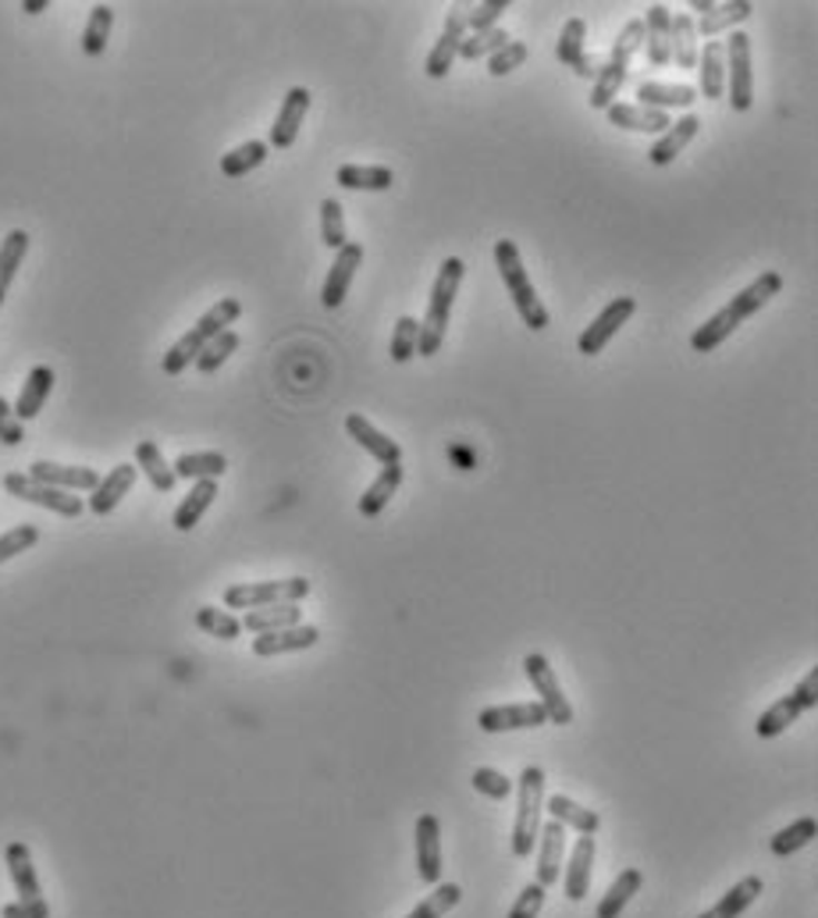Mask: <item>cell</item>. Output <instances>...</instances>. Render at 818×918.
Instances as JSON below:
<instances>
[{"mask_svg":"<svg viewBox=\"0 0 818 918\" xmlns=\"http://www.w3.org/2000/svg\"><path fill=\"white\" fill-rule=\"evenodd\" d=\"M783 293V278H779L776 272H766V275H758L748 289L743 293H737L730 303L722 306L719 314H712L708 317L701 328L690 335V349L694 353H712V349H719L726 338H730L743 320L748 317H755L761 306H766L772 296H779Z\"/></svg>","mask_w":818,"mask_h":918,"instance_id":"cell-1","label":"cell"},{"mask_svg":"<svg viewBox=\"0 0 818 918\" xmlns=\"http://www.w3.org/2000/svg\"><path fill=\"white\" fill-rule=\"evenodd\" d=\"M243 317V303L235 299V296H228V299H217L210 310L199 317L193 328L181 335L175 346L164 353V359H160V371L168 374V377H178L181 371H186L189 364H196V356L204 353V346L210 338H217L221 332H228V324H235Z\"/></svg>","mask_w":818,"mask_h":918,"instance_id":"cell-2","label":"cell"},{"mask_svg":"<svg viewBox=\"0 0 818 918\" xmlns=\"http://www.w3.org/2000/svg\"><path fill=\"white\" fill-rule=\"evenodd\" d=\"M466 264L460 257H449L438 267V278H434V289L427 299V314L421 320V342H416V356H438L445 332H449V317H452V303H456V293L463 285Z\"/></svg>","mask_w":818,"mask_h":918,"instance_id":"cell-3","label":"cell"},{"mask_svg":"<svg viewBox=\"0 0 818 918\" xmlns=\"http://www.w3.org/2000/svg\"><path fill=\"white\" fill-rule=\"evenodd\" d=\"M495 267L505 282L509 296H513V306L520 320L526 324L531 332H544L549 328V310H544V303L538 299L531 278H526V267H523V257H520V246L513 239H499L495 243Z\"/></svg>","mask_w":818,"mask_h":918,"instance_id":"cell-4","label":"cell"},{"mask_svg":"<svg viewBox=\"0 0 818 918\" xmlns=\"http://www.w3.org/2000/svg\"><path fill=\"white\" fill-rule=\"evenodd\" d=\"M544 812V769L523 766L520 772V801H516V826H513V858L526 861L538 848Z\"/></svg>","mask_w":818,"mask_h":918,"instance_id":"cell-5","label":"cell"},{"mask_svg":"<svg viewBox=\"0 0 818 918\" xmlns=\"http://www.w3.org/2000/svg\"><path fill=\"white\" fill-rule=\"evenodd\" d=\"M311 595V581L306 578H285V581H260V584H231L225 588V609H264V605H282L293 602L299 605Z\"/></svg>","mask_w":818,"mask_h":918,"instance_id":"cell-6","label":"cell"},{"mask_svg":"<svg viewBox=\"0 0 818 918\" xmlns=\"http://www.w3.org/2000/svg\"><path fill=\"white\" fill-rule=\"evenodd\" d=\"M4 866L11 872V884H14V894H18L14 905L26 911V918H50V905H47L40 876H36V866H32V851L26 848L22 840L8 843Z\"/></svg>","mask_w":818,"mask_h":918,"instance_id":"cell-7","label":"cell"},{"mask_svg":"<svg viewBox=\"0 0 818 918\" xmlns=\"http://www.w3.org/2000/svg\"><path fill=\"white\" fill-rule=\"evenodd\" d=\"M726 61H730V76H726V86H730V107L733 111H751L755 103V71H751V36L748 32H726Z\"/></svg>","mask_w":818,"mask_h":918,"instance_id":"cell-8","label":"cell"},{"mask_svg":"<svg viewBox=\"0 0 818 918\" xmlns=\"http://www.w3.org/2000/svg\"><path fill=\"white\" fill-rule=\"evenodd\" d=\"M523 673H526V680H531V688L538 691L541 709L549 712V723L570 727L573 723V705H570V698L562 694V688H559L552 662L544 659L541 652H531V655L523 659Z\"/></svg>","mask_w":818,"mask_h":918,"instance_id":"cell-9","label":"cell"},{"mask_svg":"<svg viewBox=\"0 0 818 918\" xmlns=\"http://www.w3.org/2000/svg\"><path fill=\"white\" fill-rule=\"evenodd\" d=\"M4 492L14 495V499H22V502H32V506H43V510L58 513V516H68V520L82 516V510H86V502L79 495L50 488V484L32 481L29 474H4Z\"/></svg>","mask_w":818,"mask_h":918,"instance_id":"cell-10","label":"cell"},{"mask_svg":"<svg viewBox=\"0 0 818 918\" xmlns=\"http://www.w3.org/2000/svg\"><path fill=\"white\" fill-rule=\"evenodd\" d=\"M633 310H638V299L633 296H620V299H612L602 314H598L584 332H580L576 338V353H584V356H598L602 353L609 342L615 338V332L623 328V324L633 317Z\"/></svg>","mask_w":818,"mask_h":918,"instance_id":"cell-11","label":"cell"},{"mask_svg":"<svg viewBox=\"0 0 818 918\" xmlns=\"http://www.w3.org/2000/svg\"><path fill=\"white\" fill-rule=\"evenodd\" d=\"M413 843H416V876H421V884L427 887H438L442 884V822L438 816H421L416 819V833H413Z\"/></svg>","mask_w":818,"mask_h":918,"instance_id":"cell-12","label":"cell"},{"mask_svg":"<svg viewBox=\"0 0 818 918\" xmlns=\"http://www.w3.org/2000/svg\"><path fill=\"white\" fill-rule=\"evenodd\" d=\"M463 40H466V4H456V8H452V14L445 18V29L438 36V43H434L431 53H427L424 71H427L431 79H445L449 76L452 65H456V58H460Z\"/></svg>","mask_w":818,"mask_h":918,"instance_id":"cell-13","label":"cell"},{"mask_svg":"<svg viewBox=\"0 0 818 918\" xmlns=\"http://www.w3.org/2000/svg\"><path fill=\"white\" fill-rule=\"evenodd\" d=\"M549 723V712L541 701H520V705H491L477 715V727L484 733H509V730H534Z\"/></svg>","mask_w":818,"mask_h":918,"instance_id":"cell-14","label":"cell"},{"mask_svg":"<svg viewBox=\"0 0 818 918\" xmlns=\"http://www.w3.org/2000/svg\"><path fill=\"white\" fill-rule=\"evenodd\" d=\"M306 111H311V89L306 86H293L285 93L282 100V111L275 118V125H270V136H267V147H275V150H288L296 142L299 129H303V118Z\"/></svg>","mask_w":818,"mask_h":918,"instance_id":"cell-15","label":"cell"},{"mask_svg":"<svg viewBox=\"0 0 818 918\" xmlns=\"http://www.w3.org/2000/svg\"><path fill=\"white\" fill-rule=\"evenodd\" d=\"M359 264H363V246L359 243H345L335 254V264H332V272H327L324 289H321V303L327 306V310H338V306L345 303V296H349V285L359 272Z\"/></svg>","mask_w":818,"mask_h":918,"instance_id":"cell-16","label":"cell"},{"mask_svg":"<svg viewBox=\"0 0 818 918\" xmlns=\"http://www.w3.org/2000/svg\"><path fill=\"white\" fill-rule=\"evenodd\" d=\"M29 477L40 481V484H50V488H61V492H93L100 484V474L93 466H65V463H50V460H36L29 466Z\"/></svg>","mask_w":818,"mask_h":918,"instance_id":"cell-17","label":"cell"},{"mask_svg":"<svg viewBox=\"0 0 818 918\" xmlns=\"http://www.w3.org/2000/svg\"><path fill=\"white\" fill-rule=\"evenodd\" d=\"M534 855H538V879L534 884H541L544 890L555 887L559 872H562V858H566V826H559L555 819L544 822L541 833H538Z\"/></svg>","mask_w":818,"mask_h":918,"instance_id":"cell-18","label":"cell"},{"mask_svg":"<svg viewBox=\"0 0 818 918\" xmlns=\"http://www.w3.org/2000/svg\"><path fill=\"white\" fill-rule=\"evenodd\" d=\"M317 641H321V630L314 623H299V626L275 630V634H257L253 638V655L275 659L288 652H306V648H314Z\"/></svg>","mask_w":818,"mask_h":918,"instance_id":"cell-19","label":"cell"},{"mask_svg":"<svg viewBox=\"0 0 818 918\" xmlns=\"http://www.w3.org/2000/svg\"><path fill=\"white\" fill-rule=\"evenodd\" d=\"M136 463H118L111 474L100 477V484L93 488V495H89L86 502V510L93 513V516H107V513H115L118 510V502L132 492V484H136Z\"/></svg>","mask_w":818,"mask_h":918,"instance_id":"cell-20","label":"cell"},{"mask_svg":"<svg viewBox=\"0 0 818 918\" xmlns=\"http://www.w3.org/2000/svg\"><path fill=\"white\" fill-rule=\"evenodd\" d=\"M345 431H349V438L367 448V453L381 463V466H392V463H403V448H398L395 438H388L385 431H377L367 417H359V413H349L345 417Z\"/></svg>","mask_w":818,"mask_h":918,"instance_id":"cell-21","label":"cell"},{"mask_svg":"<svg viewBox=\"0 0 818 918\" xmlns=\"http://www.w3.org/2000/svg\"><path fill=\"white\" fill-rule=\"evenodd\" d=\"M698 132H701V118H698V115H683V118H677L659 139H654V147L648 150V160H651L654 168L672 165V160H677V157L683 154V147H687V142L694 139Z\"/></svg>","mask_w":818,"mask_h":918,"instance_id":"cell-22","label":"cell"},{"mask_svg":"<svg viewBox=\"0 0 818 918\" xmlns=\"http://www.w3.org/2000/svg\"><path fill=\"white\" fill-rule=\"evenodd\" d=\"M698 93L704 100H722L726 97V50L722 40H708L704 50H698Z\"/></svg>","mask_w":818,"mask_h":918,"instance_id":"cell-23","label":"cell"},{"mask_svg":"<svg viewBox=\"0 0 818 918\" xmlns=\"http://www.w3.org/2000/svg\"><path fill=\"white\" fill-rule=\"evenodd\" d=\"M544 812H549L559 826H566V830L580 833V837H594L602 830V816L594 812V808H584L580 801L566 798V794H552L544 801Z\"/></svg>","mask_w":818,"mask_h":918,"instance_id":"cell-24","label":"cell"},{"mask_svg":"<svg viewBox=\"0 0 818 918\" xmlns=\"http://www.w3.org/2000/svg\"><path fill=\"white\" fill-rule=\"evenodd\" d=\"M609 121L615 125V129H627V132H648V136H662L672 118L662 115V111H648V107H638V103H620L615 100L609 107Z\"/></svg>","mask_w":818,"mask_h":918,"instance_id":"cell-25","label":"cell"},{"mask_svg":"<svg viewBox=\"0 0 818 918\" xmlns=\"http://www.w3.org/2000/svg\"><path fill=\"white\" fill-rule=\"evenodd\" d=\"M591 872H594V837H580L573 855H570L566 876H562V887H566V897L573 905H580L588 897Z\"/></svg>","mask_w":818,"mask_h":918,"instance_id":"cell-26","label":"cell"},{"mask_svg":"<svg viewBox=\"0 0 818 918\" xmlns=\"http://www.w3.org/2000/svg\"><path fill=\"white\" fill-rule=\"evenodd\" d=\"M698 100L694 86H669V82H638V107H648V111H662L669 115L672 107H687Z\"/></svg>","mask_w":818,"mask_h":918,"instance_id":"cell-27","label":"cell"},{"mask_svg":"<svg viewBox=\"0 0 818 918\" xmlns=\"http://www.w3.org/2000/svg\"><path fill=\"white\" fill-rule=\"evenodd\" d=\"M50 388H53V371L50 367H32L29 374H26V385H22V392H18V403H14V417L18 421H36L40 417V409L47 406V395H50Z\"/></svg>","mask_w":818,"mask_h":918,"instance_id":"cell-28","label":"cell"},{"mask_svg":"<svg viewBox=\"0 0 818 918\" xmlns=\"http://www.w3.org/2000/svg\"><path fill=\"white\" fill-rule=\"evenodd\" d=\"M239 623H243V630H249V634H275V630H285V626H299L303 609L293 602L264 605V609H249Z\"/></svg>","mask_w":818,"mask_h":918,"instance_id":"cell-29","label":"cell"},{"mask_svg":"<svg viewBox=\"0 0 818 918\" xmlns=\"http://www.w3.org/2000/svg\"><path fill=\"white\" fill-rule=\"evenodd\" d=\"M669 26H672V11L666 4H651L644 14V50L654 68L669 65Z\"/></svg>","mask_w":818,"mask_h":918,"instance_id":"cell-30","label":"cell"},{"mask_svg":"<svg viewBox=\"0 0 818 918\" xmlns=\"http://www.w3.org/2000/svg\"><path fill=\"white\" fill-rule=\"evenodd\" d=\"M669 61L683 68V71H694L698 68V32H694V18L690 14H672V26H669Z\"/></svg>","mask_w":818,"mask_h":918,"instance_id":"cell-31","label":"cell"},{"mask_svg":"<svg viewBox=\"0 0 818 918\" xmlns=\"http://www.w3.org/2000/svg\"><path fill=\"white\" fill-rule=\"evenodd\" d=\"M335 182L356 193H388L395 186V175L385 165H342Z\"/></svg>","mask_w":818,"mask_h":918,"instance_id":"cell-32","label":"cell"},{"mask_svg":"<svg viewBox=\"0 0 818 918\" xmlns=\"http://www.w3.org/2000/svg\"><path fill=\"white\" fill-rule=\"evenodd\" d=\"M136 471L147 474V481L154 484V488H157L160 495L175 492V484H178V477H175V471H171V463L164 460L160 445L150 442V438H142V442L136 445Z\"/></svg>","mask_w":818,"mask_h":918,"instance_id":"cell-33","label":"cell"},{"mask_svg":"<svg viewBox=\"0 0 818 918\" xmlns=\"http://www.w3.org/2000/svg\"><path fill=\"white\" fill-rule=\"evenodd\" d=\"M398 484H403V463L381 466V474L374 477V484L359 495V516H367V520L381 516V510H385L392 502V495L398 492Z\"/></svg>","mask_w":818,"mask_h":918,"instance_id":"cell-34","label":"cell"},{"mask_svg":"<svg viewBox=\"0 0 818 918\" xmlns=\"http://www.w3.org/2000/svg\"><path fill=\"white\" fill-rule=\"evenodd\" d=\"M217 499V481H193V488H189V495L178 502V510H175V516H171V524H175V531H193L196 524H199V516H204L207 510H210V502Z\"/></svg>","mask_w":818,"mask_h":918,"instance_id":"cell-35","label":"cell"},{"mask_svg":"<svg viewBox=\"0 0 818 918\" xmlns=\"http://www.w3.org/2000/svg\"><path fill=\"white\" fill-rule=\"evenodd\" d=\"M641 887H644V872L641 869H623L620 876H615V884L605 890L602 901H598L594 918H620L623 908L633 901V894H638Z\"/></svg>","mask_w":818,"mask_h":918,"instance_id":"cell-36","label":"cell"},{"mask_svg":"<svg viewBox=\"0 0 818 918\" xmlns=\"http://www.w3.org/2000/svg\"><path fill=\"white\" fill-rule=\"evenodd\" d=\"M755 11L751 0H730V4H716L704 18L694 22V32L701 36H719V32H733L740 22H748Z\"/></svg>","mask_w":818,"mask_h":918,"instance_id":"cell-37","label":"cell"},{"mask_svg":"<svg viewBox=\"0 0 818 918\" xmlns=\"http://www.w3.org/2000/svg\"><path fill=\"white\" fill-rule=\"evenodd\" d=\"M26 254H29V231H22V228L8 231V239L0 243V306L8 303L11 282L18 275V267H22Z\"/></svg>","mask_w":818,"mask_h":918,"instance_id":"cell-38","label":"cell"},{"mask_svg":"<svg viewBox=\"0 0 818 918\" xmlns=\"http://www.w3.org/2000/svg\"><path fill=\"white\" fill-rule=\"evenodd\" d=\"M805 715V709H801V701H797L794 694H787V698H779L776 705H769L766 712L758 715V723H755V733L758 737H766V741H772V737H779V733H787L797 719Z\"/></svg>","mask_w":818,"mask_h":918,"instance_id":"cell-39","label":"cell"},{"mask_svg":"<svg viewBox=\"0 0 818 918\" xmlns=\"http://www.w3.org/2000/svg\"><path fill=\"white\" fill-rule=\"evenodd\" d=\"M766 890L761 887V879L758 876H748V879H740L737 887H730V894H722V901L716 908H708L701 918H740L743 911H748L755 901H758V894Z\"/></svg>","mask_w":818,"mask_h":918,"instance_id":"cell-40","label":"cell"},{"mask_svg":"<svg viewBox=\"0 0 818 918\" xmlns=\"http://www.w3.org/2000/svg\"><path fill=\"white\" fill-rule=\"evenodd\" d=\"M175 477H186V481H217L225 471H228V460L225 453H186L171 463Z\"/></svg>","mask_w":818,"mask_h":918,"instance_id":"cell-41","label":"cell"},{"mask_svg":"<svg viewBox=\"0 0 818 918\" xmlns=\"http://www.w3.org/2000/svg\"><path fill=\"white\" fill-rule=\"evenodd\" d=\"M111 29H115V8L111 4H93L89 11V22L82 29V53L86 58H100L107 50V40H111Z\"/></svg>","mask_w":818,"mask_h":918,"instance_id":"cell-42","label":"cell"},{"mask_svg":"<svg viewBox=\"0 0 818 918\" xmlns=\"http://www.w3.org/2000/svg\"><path fill=\"white\" fill-rule=\"evenodd\" d=\"M627 76L630 68H620V65H598V76H594V86H591V107L594 111H609L620 97V89L627 86Z\"/></svg>","mask_w":818,"mask_h":918,"instance_id":"cell-43","label":"cell"},{"mask_svg":"<svg viewBox=\"0 0 818 918\" xmlns=\"http://www.w3.org/2000/svg\"><path fill=\"white\" fill-rule=\"evenodd\" d=\"M267 154H270V147L264 139H249V142H243V147H235L231 154L221 157V175L225 178H243L249 171H257L267 160Z\"/></svg>","mask_w":818,"mask_h":918,"instance_id":"cell-44","label":"cell"},{"mask_svg":"<svg viewBox=\"0 0 818 918\" xmlns=\"http://www.w3.org/2000/svg\"><path fill=\"white\" fill-rule=\"evenodd\" d=\"M815 837H818V819L805 816V819L790 822L787 830H779V833L772 837V843H769V851H772L776 858H790V855H797L801 848H808V843H811Z\"/></svg>","mask_w":818,"mask_h":918,"instance_id":"cell-45","label":"cell"},{"mask_svg":"<svg viewBox=\"0 0 818 918\" xmlns=\"http://www.w3.org/2000/svg\"><path fill=\"white\" fill-rule=\"evenodd\" d=\"M196 626L204 630V634L217 638V641H235L243 634V623L235 620L228 609H217V605H199L196 609Z\"/></svg>","mask_w":818,"mask_h":918,"instance_id":"cell-46","label":"cell"},{"mask_svg":"<svg viewBox=\"0 0 818 918\" xmlns=\"http://www.w3.org/2000/svg\"><path fill=\"white\" fill-rule=\"evenodd\" d=\"M239 342H243L239 332H231V328L221 332L217 338H210L207 346H204V353L196 356V371H199V374H217V371L225 367V359H228L235 349H239Z\"/></svg>","mask_w":818,"mask_h":918,"instance_id":"cell-47","label":"cell"},{"mask_svg":"<svg viewBox=\"0 0 818 918\" xmlns=\"http://www.w3.org/2000/svg\"><path fill=\"white\" fill-rule=\"evenodd\" d=\"M509 43V32L502 26L487 29V32H466V40L460 47V58L463 61H481V58H491L495 50H502Z\"/></svg>","mask_w":818,"mask_h":918,"instance_id":"cell-48","label":"cell"},{"mask_svg":"<svg viewBox=\"0 0 818 918\" xmlns=\"http://www.w3.org/2000/svg\"><path fill=\"white\" fill-rule=\"evenodd\" d=\"M584 40H588L584 18H570V22L562 26V36H559V43H555V58H559L562 65L576 68V61L584 58Z\"/></svg>","mask_w":818,"mask_h":918,"instance_id":"cell-49","label":"cell"},{"mask_svg":"<svg viewBox=\"0 0 818 918\" xmlns=\"http://www.w3.org/2000/svg\"><path fill=\"white\" fill-rule=\"evenodd\" d=\"M416 342H421V320L403 314L395 320V332H392V359L395 364H410L416 356Z\"/></svg>","mask_w":818,"mask_h":918,"instance_id":"cell-50","label":"cell"},{"mask_svg":"<svg viewBox=\"0 0 818 918\" xmlns=\"http://www.w3.org/2000/svg\"><path fill=\"white\" fill-rule=\"evenodd\" d=\"M321 243L327 246V249H338L349 243L345 239V218H342V204L338 200H332V196H327V200H321Z\"/></svg>","mask_w":818,"mask_h":918,"instance_id":"cell-51","label":"cell"},{"mask_svg":"<svg viewBox=\"0 0 818 918\" xmlns=\"http://www.w3.org/2000/svg\"><path fill=\"white\" fill-rule=\"evenodd\" d=\"M460 897H463V890H460L456 884L434 887V894H431V897H424V901L416 905L406 918H442L445 911H452V908L460 905Z\"/></svg>","mask_w":818,"mask_h":918,"instance_id":"cell-52","label":"cell"},{"mask_svg":"<svg viewBox=\"0 0 818 918\" xmlns=\"http://www.w3.org/2000/svg\"><path fill=\"white\" fill-rule=\"evenodd\" d=\"M474 790L477 794H484V798H491V801H505V798H513V780L505 777V772H499V769H474Z\"/></svg>","mask_w":818,"mask_h":918,"instance_id":"cell-53","label":"cell"},{"mask_svg":"<svg viewBox=\"0 0 818 918\" xmlns=\"http://www.w3.org/2000/svg\"><path fill=\"white\" fill-rule=\"evenodd\" d=\"M36 542H40V531H36V524L11 527L8 534H0V563H8V560H14V555L29 552Z\"/></svg>","mask_w":818,"mask_h":918,"instance_id":"cell-54","label":"cell"},{"mask_svg":"<svg viewBox=\"0 0 818 918\" xmlns=\"http://www.w3.org/2000/svg\"><path fill=\"white\" fill-rule=\"evenodd\" d=\"M509 11V0H487V4L466 8V32H487L502 22V14Z\"/></svg>","mask_w":818,"mask_h":918,"instance_id":"cell-55","label":"cell"},{"mask_svg":"<svg viewBox=\"0 0 818 918\" xmlns=\"http://www.w3.org/2000/svg\"><path fill=\"white\" fill-rule=\"evenodd\" d=\"M526 53H531V47L509 40L502 50H495V53H491V58H487V71H491V76H495V79H502V76H509V71H516V68L526 61Z\"/></svg>","mask_w":818,"mask_h":918,"instance_id":"cell-56","label":"cell"},{"mask_svg":"<svg viewBox=\"0 0 818 918\" xmlns=\"http://www.w3.org/2000/svg\"><path fill=\"white\" fill-rule=\"evenodd\" d=\"M544 894H549V890H544L541 884H526L520 890V897H516V905L509 908L505 918H538L541 908H544Z\"/></svg>","mask_w":818,"mask_h":918,"instance_id":"cell-57","label":"cell"},{"mask_svg":"<svg viewBox=\"0 0 818 918\" xmlns=\"http://www.w3.org/2000/svg\"><path fill=\"white\" fill-rule=\"evenodd\" d=\"M0 442L4 445H22L26 442V431H22V421L14 417V406L0 395Z\"/></svg>","mask_w":818,"mask_h":918,"instance_id":"cell-58","label":"cell"},{"mask_svg":"<svg viewBox=\"0 0 818 918\" xmlns=\"http://www.w3.org/2000/svg\"><path fill=\"white\" fill-rule=\"evenodd\" d=\"M797 701H801V709L805 712H811L815 709V701H818V670H811L801 683H797V688L790 691Z\"/></svg>","mask_w":818,"mask_h":918,"instance_id":"cell-59","label":"cell"},{"mask_svg":"<svg viewBox=\"0 0 818 918\" xmlns=\"http://www.w3.org/2000/svg\"><path fill=\"white\" fill-rule=\"evenodd\" d=\"M573 71H576L580 79H594V76H598V61L591 58V53H584V58L576 61V68H573Z\"/></svg>","mask_w":818,"mask_h":918,"instance_id":"cell-60","label":"cell"},{"mask_svg":"<svg viewBox=\"0 0 818 918\" xmlns=\"http://www.w3.org/2000/svg\"><path fill=\"white\" fill-rule=\"evenodd\" d=\"M712 8H716L712 0H690V11H698V18H704Z\"/></svg>","mask_w":818,"mask_h":918,"instance_id":"cell-61","label":"cell"},{"mask_svg":"<svg viewBox=\"0 0 818 918\" xmlns=\"http://www.w3.org/2000/svg\"><path fill=\"white\" fill-rule=\"evenodd\" d=\"M22 11H29V14H40V11H47V0H26Z\"/></svg>","mask_w":818,"mask_h":918,"instance_id":"cell-62","label":"cell"},{"mask_svg":"<svg viewBox=\"0 0 818 918\" xmlns=\"http://www.w3.org/2000/svg\"><path fill=\"white\" fill-rule=\"evenodd\" d=\"M0 918H26V911L18 908V905H4V908H0Z\"/></svg>","mask_w":818,"mask_h":918,"instance_id":"cell-63","label":"cell"}]
</instances>
